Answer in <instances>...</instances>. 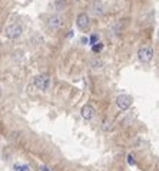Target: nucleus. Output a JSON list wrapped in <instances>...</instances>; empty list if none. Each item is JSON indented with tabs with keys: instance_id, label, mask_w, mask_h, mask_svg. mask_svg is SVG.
Listing matches in <instances>:
<instances>
[{
	"instance_id": "nucleus-8",
	"label": "nucleus",
	"mask_w": 159,
	"mask_h": 171,
	"mask_svg": "<svg viewBox=\"0 0 159 171\" xmlns=\"http://www.w3.org/2000/svg\"><path fill=\"white\" fill-rule=\"evenodd\" d=\"M30 170V167L26 165V164H16L13 167V171H29Z\"/></svg>"
},
{
	"instance_id": "nucleus-9",
	"label": "nucleus",
	"mask_w": 159,
	"mask_h": 171,
	"mask_svg": "<svg viewBox=\"0 0 159 171\" xmlns=\"http://www.w3.org/2000/svg\"><path fill=\"white\" fill-rule=\"evenodd\" d=\"M90 63H92V68H93V69H100V68L103 66V62L100 61V59H92Z\"/></svg>"
},
{
	"instance_id": "nucleus-14",
	"label": "nucleus",
	"mask_w": 159,
	"mask_h": 171,
	"mask_svg": "<svg viewBox=\"0 0 159 171\" xmlns=\"http://www.w3.org/2000/svg\"><path fill=\"white\" fill-rule=\"evenodd\" d=\"M40 170H42V171H50V170H49V168H47L46 165H42V167H40Z\"/></svg>"
},
{
	"instance_id": "nucleus-11",
	"label": "nucleus",
	"mask_w": 159,
	"mask_h": 171,
	"mask_svg": "<svg viewBox=\"0 0 159 171\" xmlns=\"http://www.w3.org/2000/svg\"><path fill=\"white\" fill-rule=\"evenodd\" d=\"M128 164H129V165H135V164H136L135 158H133V155H132V154H129V155H128Z\"/></svg>"
},
{
	"instance_id": "nucleus-2",
	"label": "nucleus",
	"mask_w": 159,
	"mask_h": 171,
	"mask_svg": "<svg viewBox=\"0 0 159 171\" xmlns=\"http://www.w3.org/2000/svg\"><path fill=\"white\" fill-rule=\"evenodd\" d=\"M34 86L40 91H47L49 86H50V76L46 75V73H42V75L34 76V81H33Z\"/></svg>"
},
{
	"instance_id": "nucleus-1",
	"label": "nucleus",
	"mask_w": 159,
	"mask_h": 171,
	"mask_svg": "<svg viewBox=\"0 0 159 171\" xmlns=\"http://www.w3.org/2000/svg\"><path fill=\"white\" fill-rule=\"evenodd\" d=\"M138 58H139L140 62L149 63V62L154 59V49H152V46L143 45L142 48H139V50H138Z\"/></svg>"
},
{
	"instance_id": "nucleus-13",
	"label": "nucleus",
	"mask_w": 159,
	"mask_h": 171,
	"mask_svg": "<svg viewBox=\"0 0 159 171\" xmlns=\"http://www.w3.org/2000/svg\"><path fill=\"white\" fill-rule=\"evenodd\" d=\"M100 49H102V45H95V46H93L95 52H98V50H100Z\"/></svg>"
},
{
	"instance_id": "nucleus-4",
	"label": "nucleus",
	"mask_w": 159,
	"mask_h": 171,
	"mask_svg": "<svg viewBox=\"0 0 159 171\" xmlns=\"http://www.w3.org/2000/svg\"><path fill=\"white\" fill-rule=\"evenodd\" d=\"M131 104H132V101L131 98L128 95H119L116 98V105H117V108L122 111H126L131 108Z\"/></svg>"
},
{
	"instance_id": "nucleus-10",
	"label": "nucleus",
	"mask_w": 159,
	"mask_h": 171,
	"mask_svg": "<svg viewBox=\"0 0 159 171\" xmlns=\"http://www.w3.org/2000/svg\"><path fill=\"white\" fill-rule=\"evenodd\" d=\"M56 6H57V7H56L57 10H62V9H65V6H66V2H65V0H59V2H57V3H56Z\"/></svg>"
},
{
	"instance_id": "nucleus-5",
	"label": "nucleus",
	"mask_w": 159,
	"mask_h": 171,
	"mask_svg": "<svg viewBox=\"0 0 159 171\" xmlns=\"http://www.w3.org/2000/svg\"><path fill=\"white\" fill-rule=\"evenodd\" d=\"M76 24H78V28L82 29V30L88 29V28H89V24H90L89 16H88L86 13H80V14H78V17H76Z\"/></svg>"
},
{
	"instance_id": "nucleus-15",
	"label": "nucleus",
	"mask_w": 159,
	"mask_h": 171,
	"mask_svg": "<svg viewBox=\"0 0 159 171\" xmlns=\"http://www.w3.org/2000/svg\"><path fill=\"white\" fill-rule=\"evenodd\" d=\"M158 36H159V32H158Z\"/></svg>"
},
{
	"instance_id": "nucleus-3",
	"label": "nucleus",
	"mask_w": 159,
	"mask_h": 171,
	"mask_svg": "<svg viewBox=\"0 0 159 171\" xmlns=\"http://www.w3.org/2000/svg\"><path fill=\"white\" fill-rule=\"evenodd\" d=\"M5 33L9 39H17V38H20V35L23 33V26L19 23H12L6 28Z\"/></svg>"
},
{
	"instance_id": "nucleus-12",
	"label": "nucleus",
	"mask_w": 159,
	"mask_h": 171,
	"mask_svg": "<svg viewBox=\"0 0 159 171\" xmlns=\"http://www.w3.org/2000/svg\"><path fill=\"white\" fill-rule=\"evenodd\" d=\"M98 42V36H96V35H92V36H90V43H96Z\"/></svg>"
},
{
	"instance_id": "nucleus-7",
	"label": "nucleus",
	"mask_w": 159,
	"mask_h": 171,
	"mask_svg": "<svg viewBox=\"0 0 159 171\" xmlns=\"http://www.w3.org/2000/svg\"><path fill=\"white\" fill-rule=\"evenodd\" d=\"M93 115H95V108L92 105L86 104L83 108H82V117H83L85 119H92Z\"/></svg>"
},
{
	"instance_id": "nucleus-6",
	"label": "nucleus",
	"mask_w": 159,
	"mask_h": 171,
	"mask_svg": "<svg viewBox=\"0 0 159 171\" xmlns=\"http://www.w3.org/2000/svg\"><path fill=\"white\" fill-rule=\"evenodd\" d=\"M62 24H63V19L60 16H50L47 20V26L52 29H59Z\"/></svg>"
}]
</instances>
